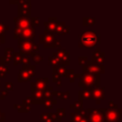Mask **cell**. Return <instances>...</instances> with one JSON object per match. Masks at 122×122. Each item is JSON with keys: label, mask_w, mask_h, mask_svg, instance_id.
I'll return each mask as SVG.
<instances>
[{"label": "cell", "mask_w": 122, "mask_h": 122, "mask_svg": "<svg viewBox=\"0 0 122 122\" xmlns=\"http://www.w3.org/2000/svg\"><path fill=\"white\" fill-rule=\"evenodd\" d=\"M100 34H97L94 30H85L79 35V48H92L101 42Z\"/></svg>", "instance_id": "cell-1"}, {"label": "cell", "mask_w": 122, "mask_h": 122, "mask_svg": "<svg viewBox=\"0 0 122 122\" xmlns=\"http://www.w3.org/2000/svg\"><path fill=\"white\" fill-rule=\"evenodd\" d=\"M100 74L92 73H82L78 86L80 88H99L100 87Z\"/></svg>", "instance_id": "cell-2"}, {"label": "cell", "mask_w": 122, "mask_h": 122, "mask_svg": "<svg viewBox=\"0 0 122 122\" xmlns=\"http://www.w3.org/2000/svg\"><path fill=\"white\" fill-rule=\"evenodd\" d=\"M100 111L102 113L103 122H120L122 115L121 109L118 108L117 110H112L110 108H101Z\"/></svg>", "instance_id": "cell-3"}, {"label": "cell", "mask_w": 122, "mask_h": 122, "mask_svg": "<svg viewBox=\"0 0 122 122\" xmlns=\"http://www.w3.org/2000/svg\"><path fill=\"white\" fill-rule=\"evenodd\" d=\"M34 71H35V65L30 64V65H23L22 69H20L17 76V81L22 83V82H27L30 81L33 76H34Z\"/></svg>", "instance_id": "cell-4"}, {"label": "cell", "mask_w": 122, "mask_h": 122, "mask_svg": "<svg viewBox=\"0 0 122 122\" xmlns=\"http://www.w3.org/2000/svg\"><path fill=\"white\" fill-rule=\"evenodd\" d=\"M83 73H92V74H101L105 72V67L103 64H96L92 60H88L87 63L82 66Z\"/></svg>", "instance_id": "cell-5"}, {"label": "cell", "mask_w": 122, "mask_h": 122, "mask_svg": "<svg viewBox=\"0 0 122 122\" xmlns=\"http://www.w3.org/2000/svg\"><path fill=\"white\" fill-rule=\"evenodd\" d=\"M31 14V1L30 0H21L17 6V16L30 18Z\"/></svg>", "instance_id": "cell-6"}, {"label": "cell", "mask_w": 122, "mask_h": 122, "mask_svg": "<svg viewBox=\"0 0 122 122\" xmlns=\"http://www.w3.org/2000/svg\"><path fill=\"white\" fill-rule=\"evenodd\" d=\"M70 55H71L70 51H68L66 49H61V48H59L57 51L52 52V56H54L59 60V65L64 67L71 64Z\"/></svg>", "instance_id": "cell-7"}, {"label": "cell", "mask_w": 122, "mask_h": 122, "mask_svg": "<svg viewBox=\"0 0 122 122\" xmlns=\"http://www.w3.org/2000/svg\"><path fill=\"white\" fill-rule=\"evenodd\" d=\"M49 78L48 77H36L34 82L30 83V90L32 92L36 91L44 92L49 86Z\"/></svg>", "instance_id": "cell-8"}, {"label": "cell", "mask_w": 122, "mask_h": 122, "mask_svg": "<svg viewBox=\"0 0 122 122\" xmlns=\"http://www.w3.org/2000/svg\"><path fill=\"white\" fill-rule=\"evenodd\" d=\"M85 111L87 112V119L89 122H103V117L100 109L88 108Z\"/></svg>", "instance_id": "cell-9"}, {"label": "cell", "mask_w": 122, "mask_h": 122, "mask_svg": "<svg viewBox=\"0 0 122 122\" xmlns=\"http://www.w3.org/2000/svg\"><path fill=\"white\" fill-rule=\"evenodd\" d=\"M33 41H30V40H18V48L20 50V52L25 54V55H29L32 52V46H33Z\"/></svg>", "instance_id": "cell-10"}, {"label": "cell", "mask_w": 122, "mask_h": 122, "mask_svg": "<svg viewBox=\"0 0 122 122\" xmlns=\"http://www.w3.org/2000/svg\"><path fill=\"white\" fill-rule=\"evenodd\" d=\"M105 88H93L91 92V99H94L96 104H100L101 100L104 99L105 96Z\"/></svg>", "instance_id": "cell-11"}, {"label": "cell", "mask_w": 122, "mask_h": 122, "mask_svg": "<svg viewBox=\"0 0 122 122\" xmlns=\"http://www.w3.org/2000/svg\"><path fill=\"white\" fill-rule=\"evenodd\" d=\"M13 22H14V26L20 29H27L29 27H31L30 22V18L27 17H22V16H14L13 17Z\"/></svg>", "instance_id": "cell-12"}, {"label": "cell", "mask_w": 122, "mask_h": 122, "mask_svg": "<svg viewBox=\"0 0 122 122\" xmlns=\"http://www.w3.org/2000/svg\"><path fill=\"white\" fill-rule=\"evenodd\" d=\"M35 37V28L34 27H29L27 29H24L21 33V37L19 40H30L33 41Z\"/></svg>", "instance_id": "cell-13"}, {"label": "cell", "mask_w": 122, "mask_h": 122, "mask_svg": "<svg viewBox=\"0 0 122 122\" xmlns=\"http://www.w3.org/2000/svg\"><path fill=\"white\" fill-rule=\"evenodd\" d=\"M54 38H55V35L53 32H50V31H47L45 30L44 33L39 35V43L44 44V45H48V44L51 43Z\"/></svg>", "instance_id": "cell-14"}, {"label": "cell", "mask_w": 122, "mask_h": 122, "mask_svg": "<svg viewBox=\"0 0 122 122\" xmlns=\"http://www.w3.org/2000/svg\"><path fill=\"white\" fill-rule=\"evenodd\" d=\"M104 59H105V52L101 51L100 47H97L95 49V51H93V53H92V61H93L96 64H103Z\"/></svg>", "instance_id": "cell-15"}, {"label": "cell", "mask_w": 122, "mask_h": 122, "mask_svg": "<svg viewBox=\"0 0 122 122\" xmlns=\"http://www.w3.org/2000/svg\"><path fill=\"white\" fill-rule=\"evenodd\" d=\"M70 30H71V27L66 25V22L62 21V22L56 23L54 32L57 34H66V33H70Z\"/></svg>", "instance_id": "cell-16"}, {"label": "cell", "mask_w": 122, "mask_h": 122, "mask_svg": "<svg viewBox=\"0 0 122 122\" xmlns=\"http://www.w3.org/2000/svg\"><path fill=\"white\" fill-rule=\"evenodd\" d=\"M51 94H52V96L54 95V96H56L58 98H61L63 100H69L71 98V92L70 91H66V92H57V91H52Z\"/></svg>", "instance_id": "cell-17"}, {"label": "cell", "mask_w": 122, "mask_h": 122, "mask_svg": "<svg viewBox=\"0 0 122 122\" xmlns=\"http://www.w3.org/2000/svg\"><path fill=\"white\" fill-rule=\"evenodd\" d=\"M66 72H67V69L66 67L64 66H61V65H58L56 67H52V73H56L58 75H60L61 77L66 75Z\"/></svg>", "instance_id": "cell-18"}, {"label": "cell", "mask_w": 122, "mask_h": 122, "mask_svg": "<svg viewBox=\"0 0 122 122\" xmlns=\"http://www.w3.org/2000/svg\"><path fill=\"white\" fill-rule=\"evenodd\" d=\"M78 98L81 101L91 99V91H88V90H80L78 92Z\"/></svg>", "instance_id": "cell-19"}, {"label": "cell", "mask_w": 122, "mask_h": 122, "mask_svg": "<svg viewBox=\"0 0 122 122\" xmlns=\"http://www.w3.org/2000/svg\"><path fill=\"white\" fill-rule=\"evenodd\" d=\"M54 115H55V120L56 121H61L62 118H64L66 116V109L65 108H59V109H57L56 112H55V113H54Z\"/></svg>", "instance_id": "cell-20"}, {"label": "cell", "mask_w": 122, "mask_h": 122, "mask_svg": "<svg viewBox=\"0 0 122 122\" xmlns=\"http://www.w3.org/2000/svg\"><path fill=\"white\" fill-rule=\"evenodd\" d=\"M95 21L96 18L95 17H90V16H86L82 18V24L83 26H93L95 25Z\"/></svg>", "instance_id": "cell-21"}, {"label": "cell", "mask_w": 122, "mask_h": 122, "mask_svg": "<svg viewBox=\"0 0 122 122\" xmlns=\"http://www.w3.org/2000/svg\"><path fill=\"white\" fill-rule=\"evenodd\" d=\"M22 57H23V53H21L20 51H17V52H15V51H14V53H13V55H12L11 60L13 61V64H14V65H18V64H20V63H21Z\"/></svg>", "instance_id": "cell-22"}, {"label": "cell", "mask_w": 122, "mask_h": 122, "mask_svg": "<svg viewBox=\"0 0 122 122\" xmlns=\"http://www.w3.org/2000/svg\"><path fill=\"white\" fill-rule=\"evenodd\" d=\"M13 108L16 109L18 111V112H23V113L29 112L30 111V107H26V106H23L22 104H14Z\"/></svg>", "instance_id": "cell-23"}, {"label": "cell", "mask_w": 122, "mask_h": 122, "mask_svg": "<svg viewBox=\"0 0 122 122\" xmlns=\"http://www.w3.org/2000/svg\"><path fill=\"white\" fill-rule=\"evenodd\" d=\"M55 25H56V23H51L49 21L44 22V27H45L46 30L50 31V32H53V33H54V30H55Z\"/></svg>", "instance_id": "cell-24"}, {"label": "cell", "mask_w": 122, "mask_h": 122, "mask_svg": "<svg viewBox=\"0 0 122 122\" xmlns=\"http://www.w3.org/2000/svg\"><path fill=\"white\" fill-rule=\"evenodd\" d=\"M52 91H53V88L51 87V86H48L47 89L43 92V98L45 100L50 99V98H52V94H51V92Z\"/></svg>", "instance_id": "cell-25"}, {"label": "cell", "mask_w": 122, "mask_h": 122, "mask_svg": "<svg viewBox=\"0 0 122 122\" xmlns=\"http://www.w3.org/2000/svg\"><path fill=\"white\" fill-rule=\"evenodd\" d=\"M55 104H57V100L56 99H53V97H52V98H50V99L45 100V102H44L43 105H44V108L45 109H51Z\"/></svg>", "instance_id": "cell-26"}, {"label": "cell", "mask_w": 122, "mask_h": 122, "mask_svg": "<svg viewBox=\"0 0 122 122\" xmlns=\"http://www.w3.org/2000/svg\"><path fill=\"white\" fill-rule=\"evenodd\" d=\"M10 73V68L9 66L6 65H2L0 63V78H4L6 76V74Z\"/></svg>", "instance_id": "cell-27"}, {"label": "cell", "mask_w": 122, "mask_h": 122, "mask_svg": "<svg viewBox=\"0 0 122 122\" xmlns=\"http://www.w3.org/2000/svg\"><path fill=\"white\" fill-rule=\"evenodd\" d=\"M61 47V41L57 38H54L53 41L48 45H44V48H60Z\"/></svg>", "instance_id": "cell-28"}, {"label": "cell", "mask_w": 122, "mask_h": 122, "mask_svg": "<svg viewBox=\"0 0 122 122\" xmlns=\"http://www.w3.org/2000/svg\"><path fill=\"white\" fill-rule=\"evenodd\" d=\"M40 119L42 121H44L46 119H53V120H55V115L52 112H42L40 114Z\"/></svg>", "instance_id": "cell-29"}, {"label": "cell", "mask_w": 122, "mask_h": 122, "mask_svg": "<svg viewBox=\"0 0 122 122\" xmlns=\"http://www.w3.org/2000/svg\"><path fill=\"white\" fill-rule=\"evenodd\" d=\"M30 55L31 56V58L35 62V64H39L43 60V57H42V55H40L39 52H31Z\"/></svg>", "instance_id": "cell-30"}, {"label": "cell", "mask_w": 122, "mask_h": 122, "mask_svg": "<svg viewBox=\"0 0 122 122\" xmlns=\"http://www.w3.org/2000/svg\"><path fill=\"white\" fill-rule=\"evenodd\" d=\"M70 108L73 109V110H82L83 109V101L81 100H77L73 103H71L70 105Z\"/></svg>", "instance_id": "cell-31"}, {"label": "cell", "mask_w": 122, "mask_h": 122, "mask_svg": "<svg viewBox=\"0 0 122 122\" xmlns=\"http://www.w3.org/2000/svg\"><path fill=\"white\" fill-rule=\"evenodd\" d=\"M13 53H14V49L13 48H11V47L5 48V54H4V56H6V57H8L9 59L11 60Z\"/></svg>", "instance_id": "cell-32"}, {"label": "cell", "mask_w": 122, "mask_h": 122, "mask_svg": "<svg viewBox=\"0 0 122 122\" xmlns=\"http://www.w3.org/2000/svg\"><path fill=\"white\" fill-rule=\"evenodd\" d=\"M74 70L73 69H70V70H67V72H66V75H65V77H68L69 79H70V82H74V77H73V75H74Z\"/></svg>", "instance_id": "cell-33"}, {"label": "cell", "mask_w": 122, "mask_h": 122, "mask_svg": "<svg viewBox=\"0 0 122 122\" xmlns=\"http://www.w3.org/2000/svg\"><path fill=\"white\" fill-rule=\"evenodd\" d=\"M48 60H49V64L51 65L52 67H56V66L59 65V60L57 58H55L54 56H52V55L49 56L48 57Z\"/></svg>", "instance_id": "cell-34"}, {"label": "cell", "mask_w": 122, "mask_h": 122, "mask_svg": "<svg viewBox=\"0 0 122 122\" xmlns=\"http://www.w3.org/2000/svg\"><path fill=\"white\" fill-rule=\"evenodd\" d=\"M22 30H23V29H20V28L14 27V31H13V38H14V39H17V40H19V39H20V37H21V33H22Z\"/></svg>", "instance_id": "cell-35"}, {"label": "cell", "mask_w": 122, "mask_h": 122, "mask_svg": "<svg viewBox=\"0 0 122 122\" xmlns=\"http://www.w3.org/2000/svg\"><path fill=\"white\" fill-rule=\"evenodd\" d=\"M10 29V27L8 26V25H6L5 24V22H0V36H2V35H5V32H6V30H8Z\"/></svg>", "instance_id": "cell-36"}, {"label": "cell", "mask_w": 122, "mask_h": 122, "mask_svg": "<svg viewBox=\"0 0 122 122\" xmlns=\"http://www.w3.org/2000/svg\"><path fill=\"white\" fill-rule=\"evenodd\" d=\"M30 25L31 27H37L39 26V22H40V17L38 16H35V17H30Z\"/></svg>", "instance_id": "cell-37"}, {"label": "cell", "mask_w": 122, "mask_h": 122, "mask_svg": "<svg viewBox=\"0 0 122 122\" xmlns=\"http://www.w3.org/2000/svg\"><path fill=\"white\" fill-rule=\"evenodd\" d=\"M70 116H71V122H79L82 118H84V117H81L80 115H78V114H76V113H74V112H71L70 113Z\"/></svg>", "instance_id": "cell-38"}, {"label": "cell", "mask_w": 122, "mask_h": 122, "mask_svg": "<svg viewBox=\"0 0 122 122\" xmlns=\"http://www.w3.org/2000/svg\"><path fill=\"white\" fill-rule=\"evenodd\" d=\"M88 61V56L87 55H80L78 56V64L81 66H84Z\"/></svg>", "instance_id": "cell-39"}, {"label": "cell", "mask_w": 122, "mask_h": 122, "mask_svg": "<svg viewBox=\"0 0 122 122\" xmlns=\"http://www.w3.org/2000/svg\"><path fill=\"white\" fill-rule=\"evenodd\" d=\"M21 63H22L23 65H25V66H26V65H30V56H29V55H25V54H23Z\"/></svg>", "instance_id": "cell-40"}, {"label": "cell", "mask_w": 122, "mask_h": 122, "mask_svg": "<svg viewBox=\"0 0 122 122\" xmlns=\"http://www.w3.org/2000/svg\"><path fill=\"white\" fill-rule=\"evenodd\" d=\"M30 104H31V97H30V96H28L27 98L23 99V101H22V105H23V106L30 107Z\"/></svg>", "instance_id": "cell-41"}, {"label": "cell", "mask_w": 122, "mask_h": 122, "mask_svg": "<svg viewBox=\"0 0 122 122\" xmlns=\"http://www.w3.org/2000/svg\"><path fill=\"white\" fill-rule=\"evenodd\" d=\"M10 59H9L8 57H6V56H1L0 57V63L2 64V65H6V66H9V63H10Z\"/></svg>", "instance_id": "cell-42"}, {"label": "cell", "mask_w": 122, "mask_h": 122, "mask_svg": "<svg viewBox=\"0 0 122 122\" xmlns=\"http://www.w3.org/2000/svg\"><path fill=\"white\" fill-rule=\"evenodd\" d=\"M52 81L54 83H58V82H61V76L56 74V73H52Z\"/></svg>", "instance_id": "cell-43"}, {"label": "cell", "mask_w": 122, "mask_h": 122, "mask_svg": "<svg viewBox=\"0 0 122 122\" xmlns=\"http://www.w3.org/2000/svg\"><path fill=\"white\" fill-rule=\"evenodd\" d=\"M5 89H6V91H11V90H13V83L12 82H6L5 83Z\"/></svg>", "instance_id": "cell-44"}, {"label": "cell", "mask_w": 122, "mask_h": 122, "mask_svg": "<svg viewBox=\"0 0 122 122\" xmlns=\"http://www.w3.org/2000/svg\"><path fill=\"white\" fill-rule=\"evenodd\" d=\"M109 105H110V109H112V110H117L118 109V105L116 103H114L112 100L109 101Z\"/></svg>", "instance_id": "cell-45"}, {"label": "cell", "mask_w": 122, "mask_h": 122, "mask_svg": "<svg viewBox=\"0 0 122 122\" xmlns=\"http://www.w3.org/2000/svg\"><path fill=\"white\" fill-rule=\"evenodd\" d=\"M47 21L51 22V23H57V17H49Z\"/></svg>", "instance_id": "cell-46"}, {"label": "cell", "mask_w": 122, "mask_h": 122, "mask_svg": "<svg viewBox=\"0 0 122 122\" xmlns=\"http://www.w3.org/2000/svg\"><path fill=\"white\" fill-rule=\"evenodd\" d=\"M5 119H6V115H5V113H4V112H1V110H0V122L5 121Z\"/></svg>", "instance_id": "cell-47"}, {"label": "cell", "mask_w": 122, "mask_h": 122, "mask_svg": "<svg viewBox=\"0 0 122 122\" xmlns=\"http://www.w3.org/2000/svg\"><path fill=\"white\" fill-rule=\"evenodd\" d=\"M0 94H1L2 96L6 97V96L9 94V92H8V91H6V90H4V91H0Z\"/></svg>", "instance_id": "cell-48"}, {"label": "cell", "mask_w": 122, "mask_h": 122, "mask_svg": "<svg viewBox=\"0 0 122 122\" xmlns=\"http://www.w3.org/2000/svg\"><path fill=\"white\" fill-rule=\"evenodd\" d=\"M20 2H21V0H10V1H9L10 4H17V5H18Z\"/></svg>", "instance_id": "cell-49"}, {"label": "cell", "mask_w": 122, "mask_h": 122, "mask_svg": "<svg viewBox=\"0 0 122 122\" xmlns=\"http://www.w3.org/2000/svg\"><path fill=\"white\" fill-rule=\"evenodd\" d=\"M79 122H89V121H88L87 117H84V118H82V119H81V120H80Z\"/></svg>", "instance_id": "cell-50"}, {"label": "cell", "mask_w": 122, "mask_h": 122, "mask_svg": "<svg viewBox=\"0 0 122 122\" xmlns=\"http://www.w3.org/2000/svg\"><path fill=\"white\" fill-rule=\"evenodd\" d=\"M54 120L53 119H46V120H44L43 122H53Z\"/></svg>", "instance_id": "cell-51"}, {"label": "cell", "mask_w": 122, "mask_h": 122, "mask_svg": "<svg viewBox=\"0 0 122 122\" xmlns=\"http://www.w3.org/2000/svg\"><path fill=\"white\" fill-rule=\"evenodd\" d=\"M57 86H58V87H61V86H62V81H61V82H58V83H57Z\"/></svg>", "instance_id": "cell-52"}, {"label": "cell", "mask_w": 122, "mask_h": 122, "mask_svg": "<svg viewBox=\"0 0 122 122\" xmlns=\"http://www.w3.org/2000/svg\"><path fill=\"white\" fill-rule=\"evenodd\" d=\"M5 98H6V97H4V96H2V95L0 94V100H4Z\"/></svg>", "instance_id": "cell-53"}, {"label": "cell", "mask_w": 122, "mask_h": 122, "mask_svg": "<svg viewBox=\"0 0 122 122\" xmlns=\"http://www.w3.org/2000/svg\"><path fill=\"white\" fill-rule=\"evenodd\" d=\"M0 89H1V83H0Z\"/></svg>", "instance_id": "cell-54"}, {"label": "cell", "mask_w": 122, "mask_h": 122, "mask_svg": "<svg viewBox=\"0 0 122 122\" xmlns=\"http://www.w3.org/2000/svg\"><path fill=\"white\" fill-rule=\"evenodd\" d=\"M1 44H2V43H1V41H0V45H1Z\"/></svg>", "instance_id": "cell-55"}]
</instances>
